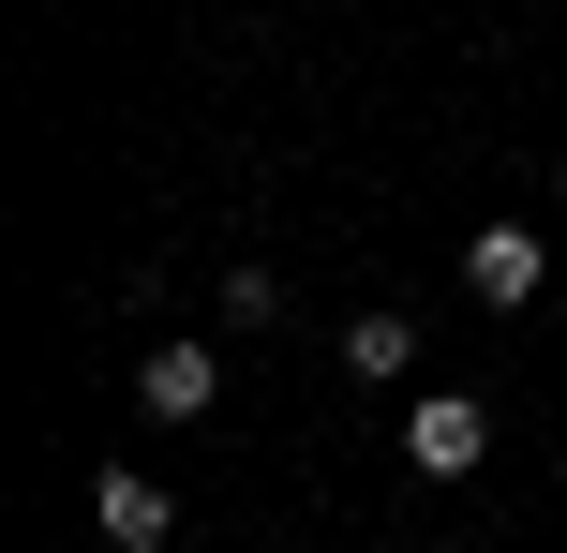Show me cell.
Masks as SVG:
<instances>
[{
	"mask_svg": "<svg viewBox=\"0 0 567 553\" xmlns=\"http://www.w3.org/2000/svg\"><path fill=\"white\" fill-rule=\"evenodd\" d=\"M553 195H567V150H553Z\"/></svg>",
	"mask_w": 567,
	"mask_h": 553,
	"instance_id": "obj_6",
	"label": "cell"
},
{
	"mask_svg": "<svg viewBox=\"0 0 567 553\" xmlns=\"http://www.w3.org/2000/svg\"><path fill=\"white\" fill-rule=\"evenodd\" d=\"M343 375H359V389H403V375H419V315H389V299L343 315Z\"/></svg>",
	"mask_w": 567,
	"mask_h": 553,
	"instance_id": "obj_5",
	"label": "cell"
},
{
	"mask_svg": "<svg viewBox=\"0 0 567 553\" xmlns=\"http://www.w3.org/2000/svg\"><path fill=\"white\" fill-rule=\"evenodd\" d=\"M463 285H478L493 315H523V299L553 285V239L538 225H478V239H463Z\"/></svg>",
	"mask_w": 567,
	"mask_h": 553,
	"instance_id": "obj_2",
	"label": "cell"
},
{
	"mask_svg": "<svg viewBox=\"0 0 567 553\" xmlns=\"http://www.w3.org/2000/svg\"><path fill=\"white\" fill-rule=\"evenodd\" d=\"M90 524H105V553H165V539H179V509H165V479L90 464Z\"/></svg>",
	"mask_w": 567,
	"mask_h": 553,
	"instance_id": "obj_3",
	"label": "cell"
},
{
	"mask_svg": "<svg viewBox=\"0 0 567 553\" xmlns=\"http://www.w3.org/2000/svg\"><path fill=\"white\" fill-rule=\"evenodd\" d=\"M135 404L150 419H209V404H225V359H209V345H150L135 359Z\"/></svg>",
	"mask_w": 567,
	"mask_h": 553,
	"instance_id": "obj_4",
	"label": "cell"
},
{
	"mask_svg": "<svg viewBox=\"0 0 567 553\" xmlns=\"http://www.w3.org/2000/svg\"><path fill=\"white\" fill-rule=\"evenodd\" d=\"M403 464L419 479H478L493 464V404L478 389H419V404H403Z\"/></svg>",
	"mask_w": 567,
	"mask_h": 553,
	"instance_id": "obj_1",
	"label": "cell"
}]
</instances>
